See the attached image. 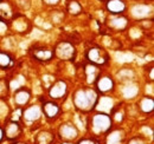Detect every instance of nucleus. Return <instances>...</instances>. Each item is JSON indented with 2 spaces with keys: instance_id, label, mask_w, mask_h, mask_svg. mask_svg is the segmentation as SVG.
<instances>
[{
  "instance_id": "2",
  "label": "nucleus",
  "mask_w": 154,
  "mask_h": 144,
  "mask_svg": "<svg viewBox=\"0 0 154 144\" xmlns=\"http://www.w3.org/2000/svg\"><path fill=\"white\" fill-rule=\"evenodd\" d=\"M112 128V117L107 113H96L90 119V130L95 135L106 134Z\"/></svg>"
},
{
  "instance_id": "10",
  "label": "nucleus",
  "mask_w": 154,
  "mask_h": 144,
  "mask_svg": "<svg viewBox=\"0 0 154 144\" xmlns=\"http://www.w3.org/2000/svg\"><path fill=\"white\" fill-rule=\"evenodd\" d=\"M60 109L56 103L54 102H46L43 104V112L48 118H55L57 117V115L59 113Z\"/></svg>"
},
{
  "instance_id": "7",
  "label": "nucleus",
  "mask_w": 154,
  "mask_h": 144,
  "mask_svg": "<svg viewBox=\"0 0 154 144\" xmlns=\"http://www.w3.org/2000/svg\"><path fill=\"white\" fill-rule=\"evenodd\" d=\"M96 85H97V90L106 93V92H109V91L113 90L114 88V82L110 77L108 76H104V77H98L96 80Z\"/></svg>"
},
{
  "instance_id": "19",
  "label": "nucleus",
  "mask_w": 154,
  "mask_h": 144,
  "mask_svg": "<svg viewBox=\"0 0 154 144\" xmlns=\"http://www.w3.org/2000/svg\"><path fill=\"white\" fill-rule=\"evenodd\" d=\"M68 10H69V12H70L71 14H78V13H81L82 7H81L79 2H77V1H75V0H72V1L69 2V5H68Z\"/></svg>"
},
{
  "instance_id": "17",
  "label": "nucleus",
  "mask_w": 154,
  "mask_h": 144,
  "mask_svg": "<svg viewBox=\"0 0 154 144\" xmlns=\"http://www.w3.org/2000/svg\"><path fill=\"white\" fill-rule=\"evenodd\" d=\"M122 137H123L122 132H120L119 130H117V131H114V132L110 134L109 137H108V144H120L121 141H122Z\"/></svg>"
},
{
  "instance_id": "20",
  "label": "nucleus",
  "mask_w": 154,
  "mask_h": 144,
  "mask_svg": "<svg viewBox=\"0 0 154 144\" xmlns=\"http://www.w3.org/2000/svg\"><path fill=\"white\" fill-rule=\"evenodd\" d=\"M7 90H8V85L6 80H0V97H4L5 94H7Z\"/></svg>"
},
{
  "instance_id": "6",
  "label": "nucleus",
  "mask_w": 154,
  "mask_h": 144,
  "mask_svg": "<svg viewBox=\"0 0 154 144\" xmlns=\"http://www.w3.org/2000/svg\"><path fill=\"white\" fill-rule=\"evenodd\" d=\"M4 134H6V137L8 140H16L17 137H19L20 134H21V128H20L19 123L14 122V121L8 122Z\"/></svg>"
},
{
  "instance_id": "9",
  "label": "nucleus",
  "mask_w": 154,
  "mask_h": 144,
  "mask_svg": "<svg viewBox=\"0 0 154 144\" xmlns=\"http://www.w3.org/2000/svg\"><path fill=\"white\" fill-rule=\"evenodd\" d=\"M107 10L112 14H120L126 10V4L122 0H108Z\"/></svg>"
},
{
  "instance_id": "23",
  "label": "nucleus",
  "mask_w": 154,
  "mask_h": 144,
  "mask_svg": "<svg viewBox=\"0 0 154 144\" xmlns=\"http://www.w3.org/2000/svg\"><path fill=\"white\" fill-rule=\"evenodd\" d=\"M131 144H142V143H141V142H140L139 140H133V141H132V143H131Z\"/></svg>"
},
{
  "instance_id": "3",
  "label": "nucleus",
  "mask_w": 154,
  "mask_h": 144,
  "mask_svg": "<svg viewBox=\"0 0 154 144\" xmlns=\"http://www.w3.org/2000/svg\"><path fill=\"white\" fill-rule=\"evenodd\" d=\"M87 59L95 64V65H103L106 63H108L109 60V57H108V53L101 49V47H91L87 51Z\"/></svg>"
},
{
  "instance_id": "5",
  "label": "nucleus",
  "mask_w": 154,
  "mask_h": 144,
  "mask_svg": "<svg viewBox=\"0 0 154 144\" xmlns=\"http://www.w3.org/2000/svg\"><path fill=\"white\" fill-rule=\"evenodd\" d=\"M66 90H68V86L65 84V82L63 80H57L49 90V94L51 98L54 99H59L62 98L65 93H66Z\"/></svg>"
},
{
  "instance_id": "11",
  "label": "nucleus",
  "mask_w": 154,
  "mask_h": 144,
  "mask_svg": "<svg viewBox=\"0 0 154 144\" xmlns=\"http://www.w3.org/2000/svg\"><path fill=\"white\" fill-rule=\"evenodd\" d=\"M35 58L39 60V62H49L52 59V57L55 56V52L52 50H49V49H36L35 52H33Z\"/></svg>"
},
{
  "instance_id": "12",
  "label": "nucleus",
  "mask_w": 154,
  "mask_h": 144,
  "mask_svg": "<svg viewBox=\"0 0 154 144\" xmlns=\"http://www.w3.org/2000/svg\"><path fill=\"white\" fill-rule=\"evenodd\" d=\"M23 116L26 122H35L40 117V110L37 106H29L24 110Z\"/></svg>"
},
{
  "instance_id": "16",
  "label": "nucleus",
  "mask_w": 154,
  "mask_h": 144,
  "mask_svg": "<svg viewBox=\"0 0 154 144\" xmlns=\"http://www.w3.org/2000/svg\"><path fill=\"white\" fill-rule=\"evenodd\" d=\"M140 109L143 111V112H151L153 111L154 108V100L152 97H145L140 100Z\"/></svg>"
},
{
  "instance_id": "24",
  "label": "nucleus",
  "mask_w": 154,
  "mask_h": 144,
  "mask_svg": "<svg viewBox=\"0 0 154 144\" xmlns=\"http://www.w3.org/2000/svg\"><path fill=\"white\" fill-rule=\"evenodd\" d=\"M13 144H25V143H13Z\"/></svg>"
},
{
  "instance_id": "13",
  "label": "nucleus",
  "mask_w": 154,
  "mask_h": 144,
  "mask_svg": "<svg viewBox=\"0 0 154 144\" xmlns=\"http://www.w3.org/2000/svg\"><path fill=\"white\" fill-rule=\"evenodd\" d=\"M30 100V92L25 89H20L14 94V103L18 106H24Z\"/></svg>"
},
{
  "instance_id": "15",
  "label": "nucleus",
  "mask_w": 154,
  "mask_h": 144,
  "mask_svg": "<svg viewBox=\"0 0 154 144\" xmlns=\"http://www.w3.org/2000/svg\"><path fill=\"white\" fill-rule=\"evenodd\" d=\"M98 70L96 66L94 65H87L85 66V76H87V80L88 83H95L98 78Z\"/></svg>"
},
{
  "instance_id": "18",
  "label": "nucleus",
  "mask_w": 154,
  "mask_h": 144,
  "mask_svg": "<svg viewBox=\"0 0 154 144\" xmlns=\"http://www.w3.org/2000/svg\"><path fill=\"white\" fill-rule=\"evenodd\" d=\"M12 59L10 57V54H7L6 52H1L0 51V69H6L10 66Z\"/></svg>"
},
{
  "instance_id": "22",
  "label": "nucleus",
  "mask_w": 154,
  "mask_h": 144,
  "mask_svg": "<svg viewBox=\"0 0 154 144\" xmlns=\"http://www.w3.org/2000/svg\"><path fill=\"white\" fill-rule=\"evenodd\" d=\"M4 136H5V134H4V130L0 128V142L4 140Z\"/></svg>"
},
{
  "instance_id": "1",
  "label": "nucleus",
  "mask_w": 154,
  "mask_h": 144,
  "mask_svg": "<svg viewBox=\"0 0 154 144\" xmlns=\"http://www.w3.org/2000/svg\"><path fill=\"white\" fill-rule=\"evenodd\" d=\"M98 102L97 92L93 89H81L74 96L75 106L81 111H89L95 108Z\"/></svg>"
},
{
  "instance_id": "21",
  "label": "nucleus",
  "mask_w": 154,
  "mask_h": 144,
  "mask_svg": "<svg viewBox=\"0 0 154 144\" xmlns=\"http://www.w3.org/2000/svg\"><path fill=\"white\" fill-rule=\"evenodd\" d=\"M77 144H97L93 138H82L78 141Z\"/></svg>"
},
{
  "instance_id": "4",
  "label": "nucleus",
  "mask_w": 154,
  "mask_h": 144,
  "mask_svg": "<svg viewBox=\"0 0 154 144\" xmlns=\"http://www.w3.org/2000/svg\"><path fill=\"white\" fill-rule=\"evenodd\" d=\"M54 52L59 59L69 60V59H72L75 57L76 51H75V47H74L72 44H70L68 41H62V43L58 44V46L56 47V50Z\"/></svg>"
},
{
  "instance_id": "8",
  "label": "nucleus",
  "mask_w": 154,
  "mask_h": 144,
  "mask_svg": "<svg viewBox=\"0 0 154 144\" xmlns=\"http://www.w3.org/2000/svg\"><path fill=\"white\" fill-rule=\"evenodd\" d=\"M59 134H60L62 138L70 141V140L76 138L78 132H77V129L75 125H72V124H63L59 129Z\"/></svg>"
},
{
  "instance_id": "14",
  "label": "nucleus",
  "mask_w": 154,
  "mask_h": 144,
  "mask_svg": "<svg viewBox=\"0 0 154 144\" xmlns=\"http://www.w3.org/2000/svg\"><path fill=\"white\" fill-rule=\"evenodd\" d=\"M55 140L54 134H51L50 131H42L39 132L36 137V143L37 144H52Z\"/></svg>"
}]
</instances>
